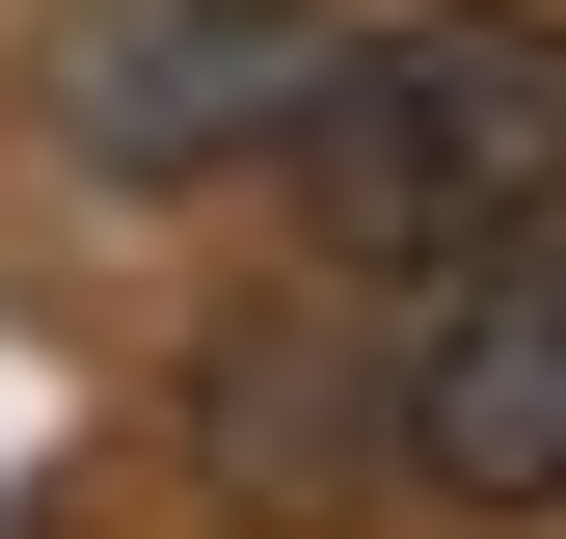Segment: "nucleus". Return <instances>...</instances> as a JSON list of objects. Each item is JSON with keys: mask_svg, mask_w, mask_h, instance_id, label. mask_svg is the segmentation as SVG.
<instances>
[{"mask_svg": "<svg viewBox=\"0 0 566 539\" xmlns=\"http://www.w3.org/2000/svg\"><path fill=\"white\" fill-rule=\"evenodd\" d=\"M270 162H297V243L405 297V270L566 216V28H539V0H459V28H324L297 108H270Z\"/></svg>", "mask_w": 566, "mask_h": 539, "instance_id": "f257e3e1", "label": "nucleus"}, {"mask_svg": "<svg viewBox=\"0 0 566 539\" xmlns=\"http://www.w3.org/2000/svg\"><path fill=\"white\" fill-rule=\"evenodd\" d=\"M432 324H378V458L432 512H566V216L405 270Z\"/></svg>", "mask_w": 566, "mask_h": 539, "instance_id": "f03ea898", "label": "nucleus"}, {"mask_svg": "<svg viewBox=\"0 0 566 539\" xmlns=\"http://www.w3.org/2000/svg\"><path fill=\"white\" fill-rule=\"evenodd\" d=\"M297 0H108V28L82 54H54V108H82V162H135V189H163V162H217V135H270V108H297Z\"/></svg>", "mask_w": 566, "mask_h": 539, "instance_id": "7ed1b4c3", "label": "nucleus"}]
</instances>
